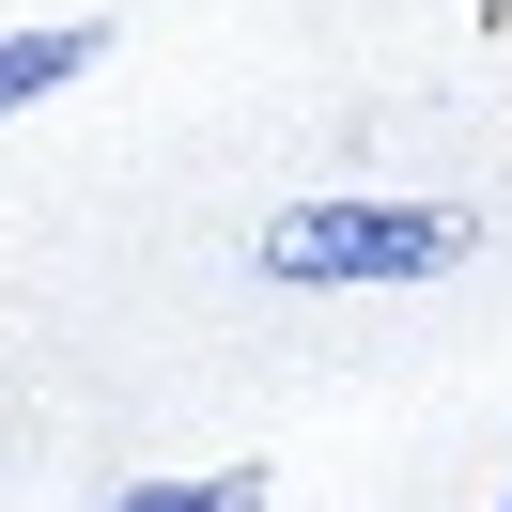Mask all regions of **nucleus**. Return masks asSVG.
<instances>
[{
  "label": "nucleus",
  "mask_w": 512,
  "mask_h": 512,
  "mask_svg": "<svg viewBox=\"0 0 512 512\" xmlns=\"http://www.w3.org/2000/svg\"><path fill=\"white\" fill-rule=\"evenodd\" d=\"M466 249H481L466 202H373V187H342V202H295V218L264 233V280L357 295V280H450Z\"/></svg>",
  "instance_id": "nucleus-1"
},
{
  "label": "nucleus",
  "mask_w": 512,
  "mask_h": 512,
  "mask_svg": "<svg viewBox=\"0 0 512 512\" xmlns=\"http://www.w3.org/2000/svg\"><path fill=\"white\" fill-rule=\"evenodd\" d=\"M94 16H63V32H0V109H32V94H63V78H94Z\"/></svg>",
  "instance_id": "nucleus-2"
},
{
  "label": "nucleus",
  "mask_w": 512,
  "mask_h": 512,
  "mask_svg": "<svg viewBox=\"0 0 512 512\" xmlns=\"http://www.w3.org/2000/svg\"><path fill=\"white\" fill-rule=\"evenodd\" d=\"M109 512H264V481L249 466H218V481H125Z\"/></svg>",
  "instance_id": "nucleus-3"
},
{
  "label": "nucleus",
  "mask_w": 512,
  "mask_h": 512,
  "mask_svg": "<svg viewBox=\"0 0 512 512\" xmlns=\"http://www.w3.org/2000/svg\"><path fill=\"white\" fill-rule=\"evenodd\" d=\"M497 512H512V497H497Z\"/></svg>",
  "instance_id": "nucleus-4"
}]
</instances>
